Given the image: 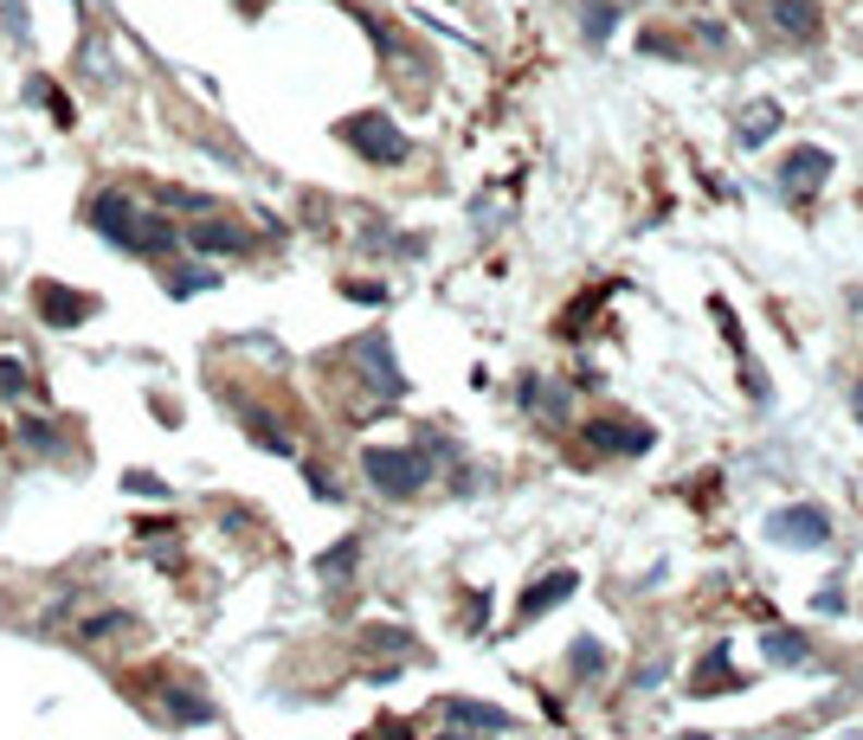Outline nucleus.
Here are the masks:
<instances>
[{"label":"nucleus","instance_id":"423d86ee","mask_svg":"<svg viewBox=\"0 0 863 740\" xmlns=\"http://www.w3.org/2000/svg\"><path fill=\"white\" fill-rule=\"evenodd\" d=\"M33 310H39V323H52V329H77V323L97 316V296H84L72 283H39V290H33Z\"/></svg>","mask_w":863,"mask_h":740},{"label":"nucleus","instance_id":"39448f33","mask_svg":"<svg viewBox=\"0 0 863 740\" xmlns=\"http://www.w3.org/2000/svg\"><path fill=\"white\" fill-rule=\"evenodd\" d=\"M586 451H606V458H645L657 445V432L639 425V418H586Z\"/></svg>","mask_w":863,"mask_h":740},{"label":"nucleus","instance_id":"4468645a","mask_svg":"<svg viewBox=\"0 0 863 740\" xmlns=\"http://www.w3.org/2000/svg\"><path fill=\"white\" fill-rule=\"evenodd\" d=\"M716 682H734V664H728V644H709V657L690 670V695H709Z\"/></svg>","mask_w":863,"mask_h":740},{"label":"nucleus","instance_id":"393cba45","mask_svg":"<svg viewBox=\"0 0 863 740\" xmlns=\"http://www.w3.org/2000/svg\"><path fill=\"white\" fill-rule=\"evenodd\" d=\"M20 438H26L33 451H52V438H59V432H52V418H26V425H20Z\"/></svg>","mask_w":863,"mask_h":740},{"label":"nucleus","instance_id":"cd10ccee","mask_svg":"<svg viewBox=\"0 0 863 740\" xmlns=\"http://www.w3.org/2000/svg\"><path fill=\"white\" fill-rule=\"evenodd\" d=\"M349 296H355V303H380L387 290H380V283H349Z\"/></svg>","mask_w":863,"mask_h":740},{"label":"nucleus","instance_id":"20e7f679","mask_svg":"<svg viewBox=\"0 0 863 740\" xmlns=\"http://www.w3.org/2000/svg\"><path fill=\"white\" fill-rule=\"evenodd\" d=\"M767 541H780V547H825V541H831V515H825L818 502L774 509V515H767Z\"/></svg>","mask_w":863,"mask_h":740},{"label":"nucleus","instance_id":"f8f14e48","mask_svg":"<svg viewBox=\"0 0 863 740\" xmlns=\"http://www.w3.org/2000/svg\"><path fill=\"white\" fill-rule=\"evenodd\" d=\"M574 586H580V573H568V567H561V573H548V580H535V586L522 593V611H515V618L528 624V618H542V611H555L561 599H568V593H574Z\"/></svg>","mask_w":863,"mask_h":740},{"label":"nucleus","instance_id":"c85d7f7f","mask_svg":"<svg viewBox=\"0 0 863 740\" xmlns=\"http://www.w3.org/2000/svg\"><path fill=\"white\" fill-rule=\"evenodd\" d=\"M851 412H858V425H863V387H851Z\"/></svg>","mask_w":863,"mask_h":740},{"label":"nucleus","instance_id":"7ed1b4c3","mask_svg":"<svg viewBox=\"0 0 863 740\" xmlns=\"http://www.w3.org/2000/svg\"><path fill=\"white\" fill-rule=\"evenodd\" d=\"M361 471L380 496H420L426 489V451H400V445H374L361 451Z\"/></svg>","mask_w":863,"mask_h":740},{"label":"nucleus","instance_id":"6e6552de","mask_svg":"<svg viewBox=\"0 0 863 740\" xmlns=\"http://www.w3.org/2000/svg\"><path fill=\"white\" fill-rule=\"evenodd\" d=\"M181 239H187V245H194L200 258H207V252H226V258H232V252H245V245H252V239H245V232H239L232 219H207V213H200V219H194V226H187Z\"/></svg>","mask_w":863,"mask_h":740},{"label":"nucleus","instance_id":"bb28decb","mask_svg":"<svg viewBox=\"0 0 863 740\" xmlns=\"http://www.w3.org/2000/svg\"><path fill=\"white\" fill-rule=\"evenodd\" d=\"M123 483H130L136 496H168V483H161V476H148V471H130Z\"/></svg>","mask_w":863,"mask_h":740},{"label":"nucleus","instance_id":"a878e982","mask_svg":"<svg viewBox=\"0 0 863 740\" xmlns=\"http://www.w3.org/2000/svg\"><path fill=\"white\" fill-rule=\"evenodd\" d=\"M812 611H825V618H831V611H844V580H825V586H818V599H812Z\"/></svg>","mask_w":863,"mask_h":740},{"label":"nucleus","instance_id":"5701e85b","mask_svg":"<svg viewBox=\"0 0 863 740\" xmlns=\"http://www.w3.org/2000/svg\"><path fill=\"white\" fill-rule=\"evenodd\" d=\"M219 283V270L207 265V270H174V277H168V290H174V296H200V290H214Z\"/></svg>","mask_w":863,"mask_h":740},{"label":"nucleus","instance_id":"a211bd4d","mask_svg":"<svg viewBox=\"0 0 863 740\" xmlns=\"http://www.w3.org/2000/svg\"><path fill=\"white\" fill-rule=\"evenodd\" d=\"M355 560H361V541L349 535V541H336V547L316 560V573H323V580H349V573H355Z\"/></svg>","mask_w":863,"mask_h":740},{"label":"nucleus","instance_id":"1a4fd4ad","mask_svg":"<svg viewBox=\"0 0 863 740\" xmlns=\"http://www.w3.org/2000/svg\"><path fill=\"white\" fill-rule=\"evenodd\" d=\"M445 728H484V735H509V728H515V715L490 708V702H464V695H451V702H445Z\"/></svg>","mask_w":863,"mask_h":740},{"label":"nucleus","instance_id":"7c9ffc66","mask_svg":"<svg viewBox=\"0 0 863 740\" xmlns=\"http://www.w3.org/2000/svg\"><path fill=\"white\" fill-rule=\"evenodd\" d=\"M619 7H625V0H619Z\"/></svg>","mask_w":863,"mask_h":740},{"label":"nucleus","instance_id":"f03ea898","mask_svg":"<svg viewBox=\"0 0 863 740\" xmlns=\"http://www.w3.org/2000/svg\"><path fill=\"white\" fill-rule=\"evenodd\" d=\"M342 142L355 148L361 161H380V168H400V161L413 155L406 130H400L393 117H380V110H361V117H349V123H342Z\"/></svg>","mask_w":863,"mask_h":740},{"label":"nucleus","instance_id":"9d476101","mask_svg":"<svg viewBox=\"0 0 863 740\" xmlns=\"http://www.w3.org/2000/svg\"><path fill=\"white\" fill-rule=\"evenodd\" d=\"M831 168H838V161H831L825 148H792L787 168H780V181L799 187V194H812V187H825V181H831Z\"/></svg>","mask_w":863,"mask_h":740},{"label":"nucleus","instance_id":"b1692460","mask_svg":"<svg viewBox=\"0 0 863 740\" xmlns=\"http://www.w3.org/2000/svg\"><path fill=\"white\" fill-rule=\"evenodd\" d=\"M245 425H252V438H258L265 451H278V458H290V438H284V425H278V418H258V412H252Z\"/></svg>","mask_w":863,"mask_h":740},{"label":"nucleus","instance_id":"0eeeda50","mask_svg":"<svg viewBox=\"0 0 863 740\" xmlns=\"http://www.w3.org/2000/svg\"><path fill=\"white\" fill-rule=\"evenodd\" d=\"M355 361H361V374L374 380V393H380V400H400V393H406V374L393 367V348H387V336H361V341H355Z\"/></svg>","mask_w":863,"mask_h":740},{"label":"nucleus","instance_id":"dca6fc26","mask_svg":"<svg viewBox=\"0 0 863 740\" xmlns=\"http://www.w3.org/2000/svg\"><path fill=\"white\" fill-rule=\"evenodd\" d=\"M612 26H619V0H593V7L580 13V33H586V46H606V39H612Z\"/></svg>","mask_w":863,"mask_h":740},{"label":"nucleus","instance_id":"9b49d317","mask_svg":"<svg viewBox=\"0 0 863 740\" xmlns=\"http://www.w3.org/2000/svg\"><path fill=\"white\" fill-rule=\"evenodd\" d=\"M767 20H774V33H780V39H799V46H812V39H818V7H812V0H774V7H767Z\"/></svg>","mask_w":863,"mask_h":740},{"label":"nucleus","instance_id":"ddd939ff","mask_svg":"<svg viewBox=\"0 0 863 740\" xmlns=\"http://www.w3.org/2000/svg\"><path fill=\"white\" fill-rule=\"evenodd\" d=\"M761 644H767V664H792V670L812 664V638H799V631H767Z\"/></svg>","mask_w":863,"mask_h":740},{"label":"nucleus","instance_id":"f257e3e1","mask_svg":"<svg viewBox=\"0 0 863 740\" xmlns=\"http://www.w3.org/2000/svg\"><path fill=\"white\" fill-rule=\"evenodd\" d=\"M90 226H97L110 245L143 252V258H168V252H174V226H168V219L136 213V201H130L123 187H110V194H97V201H90Z\"/></svg>","mask_w":863,"mask_h":740},{"label":"nucleus","instance_id":"f3484780","mask_svg":"<svg viewBox=\"0 0 863 740\" xmlns=\"http://www.w3.org/2000/svg\"><path fill=\"white\" fill-rule=\"evenodd\" d=\"M26 104H39V110H52V123H59V130H72V104H65V90H59V84H46V77H33V84H26Z\"/></svg>","mask_w":863,"mask_h":740},{"label":"nucleus","instance_id":"aec40b11","mask_svg":"<svg viewBox=\"0 0 863 740\" xmlns=\"http://www.w3.org/2000/svg\"><path fill=\"white\" fill-rule=\"evenodd\" d=\"M168 715L187 721V728H200V721H214V702H200L194 689H168Z\"/></svg>","mask_w":863,"mask_h":740},{"label":"nucleus","instance_id":"c756f323","mask_svg":"<svg viewBox=\"0 0 863 740\" xmlns=\"http://www.w3.org/2000/svg\"><path fill=\"white\" fill-rule=\"evenodd\" d=\"M0 438H7V425H0Z\"/></svg>","mask_w":863,"mask_h":740},{"label":"nucleus","instance_id":"2eb2a0df","mask_svg":"<svg viewBox=\"0 0 863 740\" xmlns=\"http://www.w3.org/2000/svg\"><path fill=\"white\" fill-rule=\"evenodd\" d=\"M522 405L542 412V418H568V393L555 380H522Z\"/></svg>","mask_w":863,"mask_h":740},{"label":"nucleus","instance_id":"4be33fe9","mask_svg":"<svg viewBox=\"0 0 863 740\" xmlns=\"http://www.w3.org/2000/svg\"><path fill=\"white\" fill-rule=\"evenodd\" d=\"M0 393H7V400H20V393H33V374H26V361H13V354H0Z\"/></svg>","mask_w":863,"mask_h":740},{"label":"nucleus","instance_id":"6ab92c4d","mask_svg":"<svg viewBox=\"0 0 863 740\" xmlns=\"http://www.w3.org/2000/svg\"><path fill=\"white\" fill-rule=\"evenodd\" d=\"M774 130H780V104H754V110L741 117V142H747V148H761Z\"/></svg>","mask_w":863,"mask_h":740},{"label":"nucleus","instance_id":"412c9836","mask_svg":"<svg viewBox=\"0 0 863 740\" xmlns=\"http://www.w3.org/2000/svg\"><path fill=\"white\" fill-rule=\"evenodd\" d=\"M568 664H574V676H606V644L599 638H574V651H568Z\"/></svg>","mask_w":863,"mask_h":740}]
</instances>
